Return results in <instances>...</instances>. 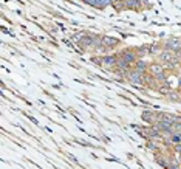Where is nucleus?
Returning a JSON list of instances; mask_svg holds the SVG:
<instances>
[{
  "mask_svg": "<svg viewBox=\"0 0 181 169\" xmlns=\"http://www.w3.org/2000/svg\"><path fill=\"white\" fill-rule=\"evenodd\" d=\"M130 82L132 84H136V86H139V84H142V81H141V73L139 71H133V73H130Z\"/></svg>",
  "mask_w": 181,
  "mask_h": 169,
  "instance_id": "obj_1",
  "label": "nucleus"
},
{
  "mask_svg": "<svg viewBox=\"0 0 181 169\" xmlns=\"http://www.w3.org/2000/svg\"><path fill=\"white\" fill-rule=\"evenodd\" d=\"M102 64L104 65H115V57L113 56H105L102 59Z\"/></svg>",
  "mask_w": 181,
  "mask_h": 169,
  "instance_id": "obj_2",
  "label": "nucleus"
},
{
  "mask_svg": "<svg viewBox=\"0 0 181 169\" xmlns=\"http://www.w3.org/2000/svg\"><path fill=\"white\" fill-rule=\"evenodd\" d=\"M122 59L127 61V62H133V61H135V56L132 55V53H122Z\"/></svg>",
  "mask_w": 181,
  "mask_h": 169,
  "instance_id": "obj_3",
  "label": "nucleus"
},
{
  "mask_svg": "<svg viewBox=\"0 0 181 169\" xmlns=\"http://www.w3.org/2000/svg\"><path fill=\"white\" fill-rule=\"evenodd\" d=\"M110 3H111V0H96V6H101V8L110 5Z\"/></svg>",
  "mask_w": 181,
  "mask_h": 169,
  "instance_id": "obj_4",
  "label": "nucleus"
},
{
  "mask_svg": "<svg viewBox=\"0 0 181 169\" xmlns=\"http://www.w3.org/2000/svg\"><path fill=\"white\" fill-rule=\"evenodd\" d=\"M152 71L155 73V75H158V78H164L163 73H161V68L158 67V65H153V67H152Z\"/></svg>",
  "mask_w": 181,
  "mask_h": 169,
  "instance_id": "obj_5",
  "label": "nucleus"
},
{
  "mask_svg": "<svg viewBox=\"0 0 181 169\" xmlns=\"http://www.w3.org/2000/svg\"><path fill=\"white\" fill-rule=\"evenodd\" d=\"M167 47H169V48H175V50H176V48L180 47V44H178V40H169V42H167Z\"/></svg>",
  "mask_w": 181,
  "mask_h": 169,
  "instance_id": "obj_6",
  "label": "nucleus"
},
{
  "mask_svg": "<svg viewBox=\"0 0 181 169\" xmlns=\"http://www.w3.org/2000/svg\"><path fill=\"white\" fill-rule=\"evenodd\" d=\"M104 44H105V45H115V44H116V40L111 39V37H110V39H109V37H104Z\"/></svg>",
  "mask_w": 181,
  "mask_h": 169,
  "instance_id": "obj_7",
  "label": "nucleus"
},
{
  "mask_svg": "<svg viewBox=\"0 0 181 169\" xmlns=\"http://www.w3.org/2000/svg\"><path fill=\"white\" fill-rule=\"evenodd\" d=\"M144 68H145V64H144V62H138V64H136V71L141 73L142 70H144Z\"/></svg>",
  "mask_w": 181,
  "mask_h": 169,
  "instance_id": "obj_8",
  "label": "nucleus"
},
{
  "mask_svg": "<svg viewBox=\"0 0 181 169\" xmlns=\"http://www.w3.org/2000/svg\"><path fill=\"white\" fill-rule=\"evenodd\" d=\"M172 141H173V143H180V141H181V135H176V133H172Z\"/></svg>",
  "mask_w": 181,
  "mask_h": 169,
  "instance_id": "obj_9",
  "label": "nucleus"
},
{
  "mask_svg": "<svg viewBox=\"0 0 181 169\" xmlns=\"http://www.w3.org/2000/svg\"><path fill=\"white\" fill-rule=\"evenodd\" d=\"M84 3H88V5H93V6H96V0H84Z\"/></svg>",
  "mask_w": 181,
  "mask_h": 169,
  "instance_id": "obj_10",
  "label": "nucleus"
},
{
  "mask_svg": "<svg viewBox=\"0 0 181 169\" xmlns=\"http://www.w3.org/2000/svg\"><path fill=\"white\" fill-rule=\"evenodd\" d=\"M175 121H178V123H181V116H180V118H175Z\"/></svg>",
  "mask_w": 181,
  "mask_h": 169,
  "instance_id": "obj_11",
  "label": "nucleus"
},
{
  "mask_svg": "<svg viewBox=\"0 0 181 169\" xmlns=\"http://www.w3.org/2000/svg\"><path fill=\"white\" fill-rule=\"evenodd\" d=\"M180 163H181V157H180Z\"/></svg>",
  "mask_w": 181,
  "mask_h": 169,
  "instance_id": "obj_12",
  "label": "nucleus"
}]
</instances>
